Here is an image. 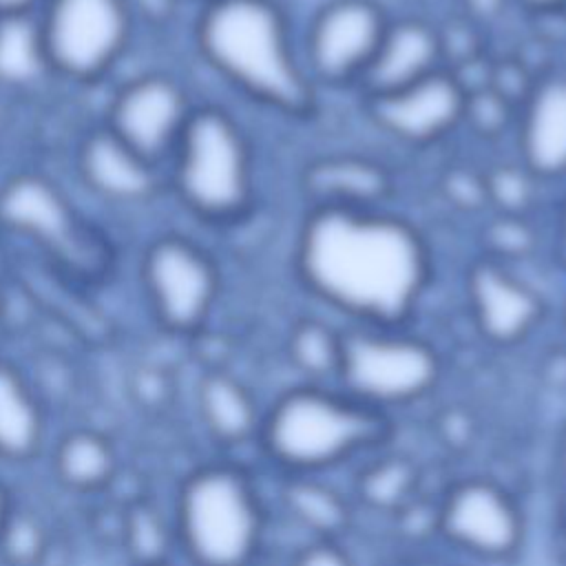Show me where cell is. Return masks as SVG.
<instances>
[{"label":"cell","mask_w":566,"mask_h":566,"mask_svg":"<svg viewBox=\"0 0 566 566\" xmlns=\"http://www.w3.org/2000/svg\"><path fill=\"white\" fill-rule=\"evenodd\" d=\"M387 24L371 0L327 2L307 27V75L327 84L360 80L382 42Z\"/></svg>","instance_id":"8fae6325"},{"label":"cell","mask_w":566,"mask_h":566,"mask_svg":"<svg viewBox=\"0 0 566 566\" xmlns=\"http://www.w3.org/2000/svg\"><path fill=\"white\" fill-rule=\"evenodd\" d=\"M197 405L206 429L228 444L256 442L263 409L254 394L226 371L208 374L197 389Z\"/></svg>","instance_id":"d6986e66"},{"label":"cell","mask_w":566,"mask_h":566,"mask_svg":"<svg viewBox=\"0 0 566 566\" xmlns=\"http://www.w3.org/2000/svg\"><path fill=\"white\" fill-rule=\"evenodd\" d=\"M391 424L338 385L298 382L263 409L256 444L279 475H325L380 451Z\"/></svg>","instance_id":"7a4b0ae2"},{"label":"cell","mask_w":566,"mask_h":566,"mask_svg":"<svg viewBox=\"0 0 566 566\" xmlns=\"http://www.w3.org/2000/svg\"><path fill=\"white\" fill-rule=\"evenodd\" d=\"M557 473H559V480H562V486L566 491V433L562 438V444H559V455H557Z\"/></svg>","instance_id":"f546056e"},{"label":"cell","mask_w":566,"mask_h":566,"mask_svg":"<svg viewBox=\"0 0 566 566\" xmlns=\"http://www.w3.org/2000/svg\"><path fill=\"white\" fill-rule=\"evenodd\" d=\"M60 475L73 486H95L102 484L111 469L113 455L108 444L93 433H73L69 436L55 455Z\"/></svg>","instance_id":"d4e9b609"},{"label":"cell","mask_w":566,"mask_h":566,"mask_svg":"<svg viewBox=\"0 0 566 566\" xmlns=\"http://www.w3.org/2000/svg\"><path fill=\"white\" fill-rule=\"evenodd\" d=\"M77 172L91 192L111 203H146L161 184V166L135 153L104 124L82 139Z\"/></svg>","instance_id":"4fadbf2b"},{"label":"cell","mask_w":566,"mask_h":566,"mask_svg":"<svg viewBox=\"0 0 566 566\" xmlns=\"http://www.w3.org/2000/svg\"><path fill=\"white\" fill-rule=\"evenodd\" d=\"M469 301L480 332L495 345L517 343L539 318L533 290L495 265H480L471 272Z\"/></svg>","instance_id":"5bb4252c"},{"label":"cell","mask_w":566,"mask_h":566,"mask_svg":"<svg viewBox=\"0 0 566 566\" xmlns=\"http://www.w3.org/2000/svg\"><path fill=\"white\" fill-rule=\"evenodd\" d=\"M0 219L46 248L66 245V237H75V219L64 197L40 177H15L7 184L0 195Z\"/></svg>","instance_id":"e0dca14e"},{"label":"cell","mask_w":566,"mask_h":566,"mask_svg":"<svg viewBox=\"0 0 566 566\" xmlns=\"http://www.w3.org/2000/svg\"><path fill=\"white\" fill-rule=\"evenodd\" d=\"M35 22L51 75L73 84L108 77L137 31L126 0H42Z\"/></svg>","instance_id":"52a82bcc"},{"label":"cell","mask_w":566,"mask_h":566,"mask_svg":"<svg viewBox=\"0 0 566 566\" xmlns=\"http://www.w3.org/2000/svg\"><path fill=\"white\" fill-rule=\"evenodd\" d=\"M520 148L528 170L544 177L566 172V75L548 77L531 91Z\"/></svg>","instance_id":"2e32d148"},{"label":"cell","mask_w":566,"mask_h":566,"mask_svg":"<svg viewBox=\"0 0 566 566\" xmlns=\"http://www.w3.org/2000/svg\"><path fill=\"white\" fill-rule=\"evenodd\" d=\"M7 517V509H4V495H2V491H0V533H2V528H4V520Z\"/></svg>","instance_id":"1f68e13d"},{"label":"cell","mask_w":566,"mask_h":566,"mask_svg":"<svg viewBox=\"0 0 566 566\" xmlns=\"http://www.w3.org/2000/svg\"><path fill=\"white\" fill-rule=\"evenodd\" d=\"M440 51V38L424 22H389L382 42L360 80L371 97L400 91L438 71L436 64Z\"/></svg>","instance_id":"9a60e30c"},{"label":"cell","mask_w":566,"mask_h":566,"mask_svg":"<svg viewBox=\"0 0 566 566\" xmlns=\"http://www.w3.org/2000/svg\"><path fill=\"white\" fill-rule=\"evenodd\" d=\"M146 566H161V564H146Z\"/></svg>","instance_id":"836d02e7"},{"label":"cell","mask_w":566,"mask_h":566,"mask_svg":"<svg viewBox=\"0 0 566 566\" xmlns=\"http://www.w3.org/2000/svg\"><path fill=\"white\" fill-rule=\"evenodd\" d=\"M53 77L42 51L35 13L0 18V84L27 88Z\"/></svg>","instance_id":"ffe728a7"},{"label":"cell","mask_w":566,"mask_h":566,"mask_svg":"<svg viewBox=\"0 0 566 566\" xmlns=\"http://www.w3.org/2000/svg\"><path fill=\"white\" fill-rule=\"evenodd\" d=\"M416 482L418 473L407 458L380 455L378 460H369L360 467L356 497L374 509L402 511L413 497Z\"/></svg>","instance_id":"cb8c5ba5"},{"label":"cell","mask_w":566,"mask_h":566,"mask_svg":"<svg viewBox=\"0 0 566 566\" xmlns=\"http://www.w3.org/2000/svg\"><path fill=\"white\" fill-rule=\"evenodd\" d=\"M166 168L181 206L203 221H232L250 206V146L237 119L219 106L192 108Z\"/></svg>","instance_id":"5b68a950"},{"label":"cell","mask_w":566,"mask_h":566,"mask_svg":"<svg viewBox=\"0 0 566 566\" xmlns=\"http://www.w3.org/2000/svg\"><path fill=\"white\" fill-rule=\"evenodd\" d=\"M343 332L323 321H301L290 329L287 358L303 376V382L336 385L340 367Z\"/></svg>","instance_id":"44dd1931"},{"label":"cell","mask_w":566,"mask_h":566,"mask_svg":"<svg viewBox=\"0 0 566 566\" xmlns=\"http://www.w3.org/2000/svg\"><path fill=\"white\" fill-rule=\"evenodd\" d=\"M142 285L155 316L175 332H192L208 318L219 274L203 248L179 234L157 237L142 256Z\"/></svg>","instance_id":"30bf717a"},{"label":"cell","mask_w":566,"mask_h":566,"mask_svg":"<svg viewBox=\"0 0 566 566\" xmlns=\"http://www.w3.org/2000/svg\"><path fill=\"white\" fill-rule=\"evenodd\" d=\"M192 108L195 104L177 77L146 71L113 91L104 126L135 153L166 168Z\"/></svg>","instance_id":"9c48e42d"},{"label":"cell","mask_w":566,"mask_h":566,"mask_svg":"<svg viewBox=\"0 0 566 566\" xmlns=\"http://www.w3.org/2000/svg\"><path fill=\"white\" fill-rule=\"evenodd\" d=\"M371 99L378 124L407 142H431L444 135L467 106L462 84L444 71H433L400 91Z\"/></svg>","instance_id":"7c38bea8"},{"label":"cell","mask_w":566,"mask_h":566,"mask_svg":"<svg viewBox=\"0 0 566 566\" xmlns=\"http://www.w3.org/2000/svg\"><path fill=\"white\" fill-rule=\"evenodd\" d=\"M504 4H506V0H467V7H469L475 15H480V18L497 15Z\"/></svg>","instance_id":"f1b7e54d"},{"label":"cell","mask_w":566,"mask_h":566,"mask_svg":"<svg viewBox=\"0 0 566 566\" xmlns=\"http://www.w3.org/2000/svg\"><path fill=\"white\" fill-rule=\"evenodd\" d=\"M564 245H566V234H564Z\"/></svg>","instance_id":"e575fe53"},{"label":"cell","mask_w":566,"mask_h":566,"mask_svg":"<svg viewBox=\"0 0 566 566\" xmlns=\"http://www.w3.org/2000/svg\"><path fill=\"white\" fill-rule=\"evenodd\" d=\"M130 551L146 564H157L166 551V528L153 511H137L128 520Z\"/></svg>","instance_id":"484cf974"},{"label":"cell","mask_w":566,"mask_h":566,"mask_svg":"<svg viewBox=\"0 0 566 566\" xmlns=\"http://www.w3.org/2000/svg\"><path fill=\"white\" fill-rule=\"evenodd\" d=\"M265 524L252 475L234 464L203 467L181 489L177 526L197 566H250L261 553Z\"/></svg>","instance_id":"277c9868"},{"label":"cell","mask_w":566,"mask_h":566,"mask_svg":"<svg viewBox=\"0 0 566 566\" xmlns=\"http://www.w3.org/2000/svg\"><path fill=\"white\" fill-rule=\"evenodd\" d=\"M526 531L517 495L486 475L455 480L436 504V533L473 559H513L526 542Z\"/></svg>","instance_id":"ba28073f"},{"label":"cell","mask_w":566,"mask_h":566,"mask_svg":"<svg viewBox=\"0 0 566 566\" xmlns=\"http://www.w3.org/2000/svg\"><path fill=\"white\" fill-rule=\"evenodd\" d=\"M287 566H358L343 539H305L298 544Z\"/></svg>","instance_id":"4316f807"},{"label":"cell","mask_w":566,"mask_h":566,"mask_svg":"<svg viewBox=\"0 0 566 566\" xmlns=\"http://www.w3.org/2000/svg\"><path fill=\"white\" fill-rule=\"evenodd\" d=\"M42 0H0V18L7 15H31L40 9Z\"/></svg>","instance_id":"83f0119b"},{"label":"cell","mask_w":566,"mask_h":566,"mask_svg":"<svg viewBox=\"0 0 566 566\" xmlns=\"http://www.w3.org/2000/svg\"><path fill=\"white\" fill-rule=\"evenodd\" d=\"M310 188L321 201L316 208H369V203L382 192V175L376 166L360 161H325L314 166Z\"/></svg>","instance_id":"603a6c76"},{"label":"cell","mask_w":566,"mask_h":566,"mask_svg":"<svg viewBox=\"0 0 566 566\" xmlns=\"http://www.w3.org/2000/svg\"><path fill=\"white\" fill-rule=\"evenodd\" d=\"M298 270L327 305L363 325L396 327L427 276L416 230L369 208H316L298 239Z\"/></svg>","instance_id":"6da1fadb"},{"label":"cell","mask_w":566,"mask_h":566,"mask_svg":"<svg viewBox=\"0 0 566 566\" xmlns=\"http://www.w3.org/2000/svg\"><path fill=\"white\" fill-rule=\"evenodd\" d=\"M279 502L305 539H343L354 522V500L323 475H281Z\"/></svg>","instance_id":"ac0fdd59"},{"label":"cell","mask_w":566,"mask_h":566,"mask_svg":"<svg viewBox=\"0 0 566 566\" xmlns=\"http://www.w3.org/2000/svg\"><path fill=\"white\" fill-rule=\"evenodd\" d=\"M440 380L442 358L429 340L389 325L343 329L336 385L365 407L391 418L429 398Z\"/></svg>","instance_id":"8992f818"},{"label":"cell","mask_w":566,"mask_h":566,"mask_svg":"<svg viewBox=\"0 0 566 566\" xmlns=\"http://www.w3.org/2000/svg\"><path fill=\"white\" fill-rule=\"evenodd\" d=\"M197 2H203V0H197Z\"/></svg>","instance_id":"d590c367"},{"label":"cell","mask_w":566,"mask_h":566,"mask_svg":"<svg viewBox=\"0 0 566 566\" xmlns=\"http://www.w3.org/2000/svg\"><path fill=\"white\" fill-rule=\"evenodd\" d=\"M2 287H4V256L0 250V298H2Z\"/></svg>","instance_id":"d6a6232c"},{"label":"cell","mask_w":566,"mask_h":566,"mask_svg":"<svg viewBox=\"0 0 566 566\" xmlns=\"http://www.w3.org/2000/svg\"><path fill=\"white\" fill-rule=\"evenodd\" d=\"M40 438V413L24 380L0 363V453L20 458Z\"/></svg>","instance_id":"7402d4cb"},{"label":"cell","mask_w":566,"mask_h":566,"mask_svg":"<svg viewBox=\"0 0 566 566\" xmlns=\"http://www.w3.org/2000/svg\"><path fill=\"white\" fill-rule=\"evenodd\" d=\"M524 2L535 7V9H551V7H557V4H562L566 0H524Z\"/></svg>","instance_id":"4dcf8cb0"},{"label":"cell","mask_w":566,"mask_h":566,"mask_svg":"<svg viewBox=\"0 0 566 566\" xmlns=\"http://www.w3.org/2000/svg\"><path fill=\"white\" fill-rule=\"evenodd\" d=\"M192 40L201 60L248 97L281 111L307 106L310 75L272 0H203Z\"/></svg>","instance_id":"3957f363"}]
</instances>
